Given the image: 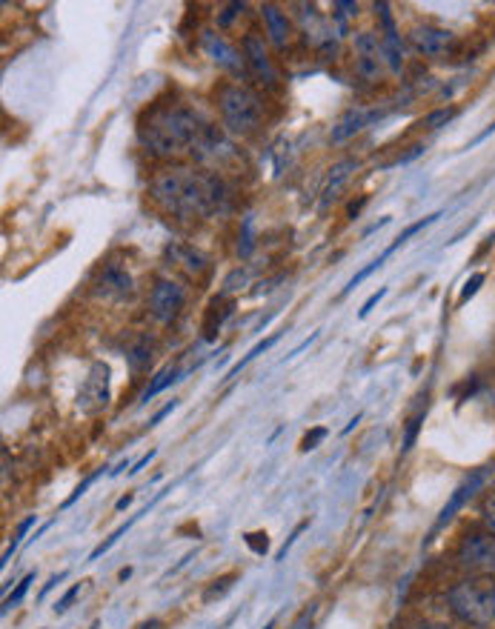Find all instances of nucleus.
Returning <instances> with one entry per match:
<instances>
[{"mask_svg":"<svg viewBox=\"0 0 495 629\" xmlns=\"http://www.w3.org/2000/svg\"><path fill=\"white\" fill-rule=\"evenodd\" d=\"M375 118H381V112H363V109L353 106L338 123H335L329 140H332V143H344V140H349V138L355 135V132H361L363 126H367L370 121H375Z\"/></svg>","mask_w":495,"mask_h":629,"instance_id":"obj_16","label":"nucleus"},{"mask_svg":"<svg viewBox=\"0 0 495 629\" xmlns=\"http://www.w3.org/2000/svg\"><path fill=\"white\" fill-rule=\"evenodd\" d=\"M315 338H318V332H312L307 341H301V344H298V346L293 349V353H289V355H286V361H289V358H295V355H301V349H307V346H310V344H312Z\"/></svg>","mask_w":495,"mask_h":629,"instance_id":"obj_45","label":"nucleus"},{"mask_svg":"<svg viewBox=\"0 0 495 629\" xmlns=\"http://www.w3.org/2000/svg\"><path fill=\"white\" fill-rule=\"evenodd\" d=\"M484 521H487V526H490V530L495 532V495H490V498L484 501Z\"/></svg>","mask_w":495,"mask_h":629,"instance_id":"obj_39","label":"nucleus"},{"mask_svg":"<svg viewBox=\"0 0 495 629\" xmlns=\"http://www.w3.org/2000/svg\"><path fill=\"white\" fill-rule=\"evenodd\" d=\"M243 61H246V69H250V78H255L269 92L278 89V72H275V64L264 47V38L258 32L243 35Z\"/></svg>","mask_w":495,"mask_h":629,"instance_id":"obj_8","label":"nucleus"},{"mask_svg":"<svg viewBox=\"0 0 495 629\" xmlns=\"http://www.w3.org/2000/svg\"><path fill=\"white\" fill-rule=\"evenodd\" d=\"M421 423H424V412H418L415 418H410V423H406V432H404V444H401V452H410V449L415 446V438H418Z\"/></svg>","mask_w":495,"mask_h":629,"instance_id":"obj_30","label":"nucleus"},{"mask_svg":"<svg viewBox=\"0 0 495 629\" xmlns=\"http://www.w3.org/2000/svg\"><path fill=\"white\" fill-rule=\"evenodd\" d=\"M410 47L430 61H444L458 49V38L444 26L435 23H418L410 29Z\"/></svg>","mask_w":495,"mask_h":629,"instance_id":"obj_6","label":"nucleus"},{"mask_svg":"<svg viewBox=\"0 0 495 629\" xmlns=\"http://www.w3.org/2000/svg\"><path fill=\"white\" fill-rule=\"evenodd\" d=\"M209 132L212 126L195 109L175 104V100L172 104L155 100L138 118V138L158 157H175L183 152L198 155Z\"/></svg>","mask_w":495,"mask_h":629,"instance_id":"obj_2","label":"nucleus"},{"mask_svg":"<svg viewBox=\"0 0 495 629\" xmlns=\"http://www.w3.org/2000/svg\"><path fill=\"white\" fill-rule=\"evenodd\" d=\"M78 595H81V583H75V587H72V590H66L61 601L55 604V612H57V616H64V612H66L72 604H75V598H78Z\"/></svg>","mask_w":495,"mask_h":629,"instance_id":"obj_36","label":"nucleus"},{"mask_svg":"<svg viewBox=\"0 0 495 629\" xmlns=\"http://www.w3.org/2000/svg\"><path fill=\"white\" fill-rule=\"evenodd\" d=\"M413 629H458V626H453V624H441V621H421V624H415Z\"/></svg>","mask_w":495,"mask_h":629,"instance_id":"obj_42","label":"nucleus"},{"mask_svg":"<svg viewBox=\"0 0 495 629\" xmlns=\"http://www.w3.org/2000/svg\"><path fill=\"white\" fill-rule=\"evenodd\" d=\"M246 544L252 547V552L258 555H264L267 547H269V540H267V532H255V535H246Z\"/></svg>","mask_w":495,"mask_h":629,"instance_id":"obj_38","label":"nucleus"},{"mask_svg":"<svg viewBox=\"0 0 495 629\" xmlns=\"http://www.w3.org/2000/svg\"><path fill=\"white\" fill-rule=\"evenodd\" d=\"M175 406H178V401H175V398H172V401H169V404H166L164 409H158V412L152 415V421H149V427H158V423H161V421H164V418H166V415L172 412V409H175Z\"/></svg>","mask_w":495,"mask_h":629,"instance_id":"obj_40","label":"nucleus"},{"mask_svg":"<svg viewBox=\"0 0 495 629\" xmlns=\"http://www.w3.org/2000/svg\"><path fill=\"white\" fill-rule=\"evenodd\" d=\"M307 526H310V521H301V523L295 526V532H293V535H289V538L284 540V547L278 549V555H275V561H284V558H286V552H289V547H293V544H295V538H298V535H301L303 530H307Z\"/></svg>","mask_w":495,"mask_h":629,"instance_id":"obj_37","label":"nucleus"},{"mask_svg":"<svg viewBox=\"0 0 495 629\" xmlns=\"http://www.w3.org/2000/svg\"><path fill=\"white\" fill-rule=\"evenodd\" d=\"M126 363H129V370H132V375H141V372L149 370V363H152V344H149V338H141L132 349H129Z\"/></svg>","mask_w":495,"mask_h":629,"instance_id":"obj_20","label":"nucleus"},{"mask_svg":"<svg viewBox=\"0 0 495 629\" xmlns=\"http://www.w3.org/2000/svg\"><path fill=\"white\" fill-rule=\"evenodd\" d=\"M35 521H38L35 515H29V518H26V521H23V523L18 526V532H14V538L9 540V547H6V552H4V561H0V566H6V564L12 561V555L21 549V544H23V538H26V532H29V530H32V526H35Z\"/></svg>","mask_w":495,"mask_h":629,"instance_id":"obj_26","label":"nucleus"},{"mask_svg":"<svg viewBox=\"0 0 495 629\" xmlns=\"http://www.w3.org/2000/svg\"><path fill=\"white\" fill-rule=\"evenodd\" d=\"M387 292H389L387 286H381V289H378V292H372V295H370L367 301H363V306H361V312H358V318H361V320H363V318H367V315H370V312L375 310V306H378V303H381V301L387 298Z\"/></svg>","mask_w":495,"mask_h":629,"instance_id":"obj_35","label":"nucleus"},{"mask_svg":"<svg viewBox=\"0 0 495 629\" xmlns=\"http://www.w3.org/2000/svg\"><path fill=\"white\" fill-rule=\"evenodd\" d=\"M272 626H275V621H269V624H267V629H272Z\"/></svg>","mask_w":495,"mask_h":629,"instance_id":"obj_50","label":"nucleus"},{"mask_svg":"<svg viewBox=\"0 0 495 629\" xmlns=\"http://www.w3.org/2000/svg\"><path fill=\"white\" fill-rule=\"evenodd\" d=\"M243 12H246V4H238V0H235V4H226V6H224V12L218 14V26H221V29H229V26H232V21H235L238 14H243Z\"/></svg>","mask_w":495,"mask_h":629,"instance_id":"obj_32","label":"nucleus"},{"mask_svg":"<svg viewBox=\"0 0 495 629\" xmlns=\"http://www.w3.org/2000/svg\"><path fill=\"white\" fill-rule=\"evenodd\" d=\"M155 458V449H149L147 452V455H143V458H138L135 463H132V470H129V475H138L141 470H143V466H149V461Z\"/></svg>","mask_w":495,"mask_h":629,"instance_id":"obj_41","label":"nucleus"},{"mask_svg":"<svg viewBox=\"0 0 495 629\" xmlns=\"http://www.w3.org/2000/svg\"><path fill=\"white\" fill-rule=\"evenodd\" d=\"M138 518H141V515H135V518H129V521H126V523H121V526H118V530H115V532H112V535H109L107 540H100V544H98V547H95V549L90 552V561H98V558H100V555H107V552H109V549H112L115 544H118V540H121V538H124V535L129 532V526H132V523H135Z\"/></svg>","mask_w":495,"mask_h":629,"instance_id":"obj_23","label":"nucleus"},{"mask_svg":"<svg viewBox=\"0 0 495 629\" xmlns=\"http://www.w3.org/2000/svg\"><path fill=\"white\" fill-rule=\"evenodd\" d=\"M95 295L107 301H126L135 295V281L121 263H104L95 277Z\"/></svg>","mask_w":495,"mask_h":629,"instance_id":"obj_11","label":"nucleus"},{"mask_svg":"<svg viewBox=\"0 0 495 629\" xmlns=\"http://www.w3.org/2000/svg\"><path fill=\"white\" fill-rule=\"evenodd\" d=\"M327 435H329V429H327V427H315L312 432H307V435H303V441H301V452H310V449H315L318 444L324 441Z\"/></svg>","mask_w":495,"mask_h":629,"instance_id":"obj_34","label":"nucleus"},{"mask_svg":"<svg viewBox=\"0 0 495 629\" xmlns=\"http://www.w3.org/2000/svg\"><path fill=\"white\" fill-rule=\"evenodd\" d=\"M32 583H35V573H29V575H23V578L18 581V587H14V592H9V595H6V601H4V616H6L9 609H14V607H18V604L23 601Z\"/></svg>","mask_w":495,"mask_h":629,"instance_id":"obj_27","label":"nucleus"},{"mask_svg":"<svg viewBox=\"0 0 495 629\" xmlns=\"http://www.w3.org/2000/svg\"><path fill=\"white\" fill-rule=\"evenodd\" d=\"M363 203H367V198H361L358 203H353V207H349V209H346V215H349V217H355V215L361 212V207H363Z\"/></svg>","mask_w":495,"mask_h":629,"instance_id":"obj_47","label":"nucleus"},{"mask_svg":"<svg viewBox=\"0 0 495 629\" xmlns=\"http://www.w3.org/2000/svg\"><path fill=\"white\" fill-rule=\"evenodd\" d=\"M218 109L221 121L232 135H252L264 121V100H260L250 86L243 83H224L218 89Z\"/></svg>","mask_w":495,"mask_h":629,"instance_id":"obj_4","label":"nucleus"},{"mask_svg":"<svg viewBox=\"0 0 495 629\" xmlns=\"http://www.w3.org/2000/svg\"><path fill=\"white\" fill-rule=\"evenodd\" d=\"M132 498H135V495H132V492H129V495H124V498H121L118 504H115V509H118V512H121V509H126L129 504H132Z\"/></svg>","mask_w":495,"mask_h":629,"instance_id":"obj_46","label":"nucleus"},{"mask_svg":"<svg viewBox=\"0 0 495 629\" xmlns=\"http://www.w3.org/2000/svg\"><path fill=\"white\" fill-rule=\"evenodd\" d=\"M439 217H441V212H432V215H427V217H421V221H415V224H410V226H406V229L401 232V235H398L396 241H392V243L387 246V250L381 252V258L387 260L389 255H396V252L401 250V246H404L406 241H410V238H415V235H418V232H424L427 226H432L435 221H439Z\"/></svg>","mask_w":495,"mask_h":629,"instance_id":"obj_19","label":"nucleus"},{"mask_svg":"<svg viewBox=\"0 0 495 629\" xmlns=\"http://www.w3.org/2000/svg\"><path fill=\"white\" fill-rule=\"evenodd\" d=\"M109 406V367L107 363H92L83 387L78 392V409L83 415H98Z\"/></svg>","mask_w":495,"mask_h":629,"instance_id":"obj_9","label":"nucleus"},{"mask_svg":"<svg viewBox=\"0 0 495 629\" xmlns=\"http://www.w3.org/2000/svg\"><path fill=\"white\" fill-rule=\"evenodd\" d=\"M487 475H490V470L484 466V470H475L473 475H467L461 480V484L456 487V492H453V498L447 501V506L441 509V515H439V521H435V526H432V532H430V538L424 540V544H430V540L435 538V532H441L444 526L449 523L456 518V512L458 509H464V504H467L473 495L478 492V489H484V484H487Z\"/></svg>","mask_w":495,"mask_h":629,"instance_id":"obj_12","label":"nucleus"},{"mask_svg":"<svg viewBox=\"0 0 495 629\" xmlns=\"http://www.w3.org/2000/svg\"><path fill=\"white\" fill-rule=\"evenodd\" d=\"M456 564L467 575H495V532L473 530L456 547Z\"/></svg>","mask_w":495,"mask_h":629,"instance_id":"obj_5","label":"nucleus"},{"mask_svg":"<svg viewBox=\"0 0 495 629\" xmlns=\"http://www.w3.org/2000/svg\"><path fill=\"white\" fill-rule=\"evenodd\" d=\"M252 252V235H250V221L243 224V246H241V255H250Z\"/></svg>","mask_w":495,"mask_h":629,"instance_id":"obj_43","label":"nucleus"},{"mask_svg":"<svg viewBox=\"0 0 495 629\" xmlns=\"http://www.w3.org/2000/svg\"><path fill=\"white\" fill-rule=\"evenodd\" d=\"M278 338H281V332H272L267 341H260V344H255V346L250 349V353H246V355H243V358H241V361L235 363V367H232V370L226 372V380H232V378H235V375H238L241 370H246V367H250V363H252V361H255L258 355H264V353H267V349H272L275 344H278Z\"/></svg>","mask_w":495,"mask_h":629,"instance_id":"obj_22","label":"nucleus"},{"mask_svg":"<svg viewBox=\"0 0 495 629\" xmlns=\"http://www.w3.org/2000/svg\"><path fill=\"white\" fill-rule=\"evenodd\" d=\"M186 306V289L169 277H158L149 292V315L158 324H175Z\"/></svg>","mask_w":495,"mask_h":629,"instance_id":"obj_7","label":"nucleus"},{"mask_svg":"<svg viewBox=\"0 0 495 629\" xmlns=\"http://www.w3.org/2000/svg\"><path fill=\"white\" fill-rule=\"evenodd\" d=\"M175 380H181V370H178V367H164L161 372H158V375L152 378V384H149L147 389H143V395H141V404H149L158 392H164L169 384H175Z\"/></svg>","mask_w":495,"mask_h":629,"instance_id":"obj_21","label":"nucleus"},{"mask_svg":"<svg viewBox=\"0 0 495 629\" xmlns=\"http://www.w3.org/2000/svg\"><path fill=\"white\" fill-rule=\"evenodd\" d=\"M449 612L467 626L490 629L495 624V581L490 575H467L447 590Z\"/></svg>","mask_w":495,"mask_h":629,"instance_id":"obj_3","label":"nucleus"},{"mask_svg":"<svg viewBox=\"0 0 495 629\" xmlns=\"http://www.w3.org/2000/svg\"><path fill=\"white\" fill-rule=\"evenodd\" d=\"M381 267H384V258H381V255H378V258H375V260L370 263V267H363V269H361V272H358V275L353 277V281H349V284L344 286V292H341V295H349V292H353L355 286H361V284H363V281H367V277L372 275V272H378V269H381Z\"/></svg>","mask_w":495,"mask_h":629,"instance_id":"obj_28","label":"nucleus"},{"mask_svg":"<svg viewBox=\"0 0 495 629\" xmlns=\"http://www.w3.org/2000/svg\"><path fill=\"white\" fill-rule=\"evenodd\" d=\"M424 152H427V146H424V143H413V146H410V149H406V152H401L398 157H392L387 166H401V164H410V160L421 157Z\"/></svg>","mask_w":495,"mask_h":629,"instance_id":"obj_33","label":"nucleus"},{"mask_svg":"<svg viewBox=\"0 0 495 629\" xmlns=\"http://www.w3.org/2000/svg\"><path fill=\"white\" fill-rule=\"evenodd\" d=\"M358 421H361V415H355L353 421H349V423H346V427H344V435H346V432H353V429L358 427Z\"/></svg>","mask_w":495,"mask_h":629,"instance_id":"obj_49","label":"nucleus"},{"mask_svg":"<svg viewBox=\"0 0 495 629\" xmlns=\"http://www.w3.org/2000/svg\"><path fill=\"white\" fill-rule=\"evenodd\" d=\"M260 18L267 23V35L275 49H286L289 38H293V21L286 18V12H281L275 4L260 6Z\"/></svg>","mask_w":495,"mask_h":629,"instance_id":"obj_13","label":"nucleus"},{"mask_svg":"<svg viewBox=\"0 0 495 629\" xmlns=\"http://www.w3.org/2000/svg\"><path fill=\"white\" fill-rule=\"evenodd\" d=\"M384 49L381 52H358L355 57V75L367 83H378L384 75Z\"/></svg>","mask_w":495,"mask_h":629,"instance_id":"obj_18","label":"nucleus"},{"mask_svg":"<svg viewBox=\"0 0 495 629\" xmlns=\"http://www.w3.org/2000/svg\"><path fill=\"white\" fill-rule=\"evenodd\" d=\"M164 255H166V260L178 263L189 277H201V275L209 272V260L203 258L198 250H192V246H186V243H169Z\"/></svg>","mask_w":495,"mask_h":629,"instance_id":"obj_14","label":"nucleus"},{"mask_svg":"<svg viewBox=\"0 0 495 629\" xmlns=\"http://www.w3.org/2000/svg\"><path fill=\"white\" fill-rule=\"evenodd\" d=\"M232 581H238V573H226L221 578H215L207 587V592H203V604H212L215 598H224L232 590Z\"/></svg>","mask_w":495,"mask_h":629,"instance_id":"obj_25","label":"nucleus"},{"mask_svg":"<svg viewBox=\"0 0 495 629\" xmlns=\"http://www.w3.org/2000/svg\"><path fill=\"white\" fill-rule=\"evenodd\" d=\"M141 629H164V621L152 618V621H147V624H141Z\"/></svg>","mask_w":495,"mask_h":629,"instance_id":"obj_48","label":"nucleus"},{"mask_svg":"<svg viewBox=\"0 0 495 629\" xmlns=\"http://www.w3.org/2000/svg\"><path fill=\"white\" fill-rule=\"evenodd\" d=\"M64 578H66V573H57V575H52V578H49V583H47V587H43V590H40V598H47V595H49V592H52V590L57 587V583H61V581H64Z\"/></svg>","mask_w":495,"mask_h":629,"instance_id":"obj_44","label":"nucleus"},{"mask_svg":"<svg viewBox=\"0 0 495 629\" xmlns=\"http://www.w3.org/2000/svg\"><path fill=\"white\" fill-rule=\"evenodd\" d=\"M484 281H487V275H484V272H475V275L470 277V281L464 284L461 295H458V306H464L470 298H475V295H478V289H482V284H484Z\"/></svg>","mask_w":495,"mask_h":629,"instance_id":"obj_29","label":"nucleus"},{"mask_svg":"<svg viewBox=\"0 0 495 629\" xmlns=\"http://www.w3.org/2000/svg\"><path fill=\"white\" fill-rule=\"evenodd\" d=\"M232 310H235V301H229L226 295L212 298L207 306V315H203V324H201V338L215 341L218 332H221V327H224V320L232 315Z\"/></svg>","mask_w":495,"mask_h":629,"instance_id":"obj_15","label":"nucleus"},{"mask_svg":"<svg viewBox=\"0 0 495 629\" xmlns=\"http://www.w3.org/2000/svg\"><path fill=\"white\" fill-rule=\"evenodd\" d=\"M149 198L178 221H207V217L226 209L229 189L215 172L166 166L152 174Z\"/></svg>","mask_w":495,"mask_h":629,"instance_id":"obj_1","label":"nucleus"},{"mask_svg":"<svg viewBox=\"0 0 495 629\" xmlns=\"http://www.w3.org/2000/svg\"><path fill=\"white\" fill-rule=\"evenodd\" d=\"M456 115H458V106H439V109H432V112L424 115L421 126H427V129H441V126H447L449 121H456Z\"/></svg>","mask_w":495,"mask_h":629,"instance_id":"obj_24","label":"nucleus"},{"mask_svg":"<svg viewBox=\"0 0 495 629\" xmlns=\"http://www.w3.org/2000/svg\"><path fill=\"white\" fill-rule=\"evenodd\" d=\"M104 470H107V466H100V470H98L95 475H90V478H86V480H83V484H78V487H75V492H72V495H69V498L64 501V506H61V509H69V506H72V504H75L78 498H83V495H86V489H90V487L95 484V480H98L100 475H104Z\"/></svg>","mask_w":495,"mask_h":629,"instance_id":"obj_31","label":"nucleus"},{"mask_svg":"<svg viewBox=\"0 0 495 629\" xmlns=\"http://www.w3.org/2000/svg\"><path fill=\"white\" fill-rule=\"evenodd\" d=\"M201 47L212 57V64H218L221 69L232 72L235 78H250V69H246V61H243V52H238L232 43L224 40V35L212 32V29H203L201 32Z\"/></svg>","mask_w":495,"mask_h":629,"instance_id":"obj_10","label":"nucleus"},{"mask_svg":"<svg viewBox=\"0 0 495 629\" xmlns=\"http://www.w3.org/2000/svg\"><path fill=\"white\" fill-rule=\"evenodd\" d=\"M355 169H358V160H355V157H346V160H341V164H335V166L329 169V181H327V186H324L321 209H327L329 203L341 195V189L346 186V181H349V178H353V172H355Z\"/></svg>","mask_w":495,"mask_h":629,"instance_id":"obj_17","label":"nucleus"}]
</instances>
